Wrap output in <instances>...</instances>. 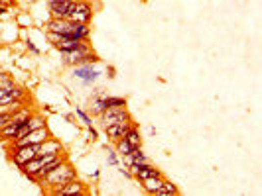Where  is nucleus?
Segmentation results:
<instances>
[{
	"label": "nucleus",
	"instance_id": "obj_4",
	"mask_svg": "<svg viewBox=\"0 0 262 196\" xmlns=\"http://www.w3.org/2000/svg\"><path fill=\"white\" fill-rule=\"evenodd\" d=\"M93 47L89 42H83L79 47L71 49V51H59V57H61V63L67 65V67H75V65H83L85 63V57L87 53H91Z\"/></svg>",
	"mask_w": 262,
	"mask_h": 196
},
{
	"label": "nucleus",
	"instance_id": "obj_11",
	"mask_svg": "<svg viewBox=\"0 0 262 196\" xmlns=\"http://www.w3.org/2000/svg\"><path fill=\"white\" fill-rule=\"evenodd\" d=\"M26 98H28V90L18 87L16 83L0 90V106L8 104V102H14V100H26Z\"/></svg>",
	"mask_w": 262,
	"mask_h": 196
},
{
	"label": "nucleus",
	"instance_id": "obj_10",
	"mask_svg": "<svg viewBox=\"0 0 262 196\" xmlns=\"http://www.w3.org/2000/svg\"><path fill=\"white\" fill-rule=\"evenodd\" d=\"M73 8H75V2H73V0H48V10H50L52 18L69 20Z\"/></svg>",
	"mask_w": 262,
	"mask_h": 196
},
{
	"label": "nucleus",
	"instance_id": "obj_22",
	"mask_svg": "<svg viewBox=\"0 0 262 196\" xmlns=\"http://www.w3.org/2000/svg\"><path fill=\"white\" fill-rule=\"evenodd\" d=\"M108 155H106V163L110 165V167H118L120 165V159H118V153L116 151H106Z\"/></svg>",
	"mask_w": 262,
	"mask_h": 196
},
{
	"label": "nucleus",
	"instance_id": "obj_6",
	"mask_svg": "<svg viewBox=\"0 0 262 196\" xmlns=\"http://www.w3.org/2000/svg\"><path fill=\"white\" fill-rule=\"evenodd\" d=\"M48 36V42L57 49V51H71L75 47H79L83 42L77 40V38H71V36H65V34H53V32H46Z\"/></svg>",
	"mask_w": 262,
	"mask_h": 196
},
{
	"label": "nucleus",
	"instance_id": "obj_2",
	"mask_svg": "<svg viewBox=\"0 0 262 196\" xmlns=\"http://www.w3.org/2000/svg\"><path fill=\"white\" fill-rule=\"evenodd\" d=\"M73 178H77V171L71 167V163L65 159L63 163H59L55 169H52L38 184H42V186H46V188H50V186H55V184H63V182H69V180H73Z\"/></svg>",
	"mask_w": 262,
	"mask_h": 196
},
{
	"label": "nucleus",
	"instance_id": "obj_25",
	"mask_svg": "<svg viewBox=\"0 0 262 196\" xmlns=\"http://www.w3.org/2000/svg\"><path fill=\"white\" fill-rule=\"evenodd\" d=\"M118 171H120L122 176H126V178H134V176H132V171H130L128 167H122V169H118Z\"/></svg>",
	"mask_w": 262,
	"mask_h": 196
},
{
	"label": "nucleus",
	"instance_id": "obj_13",
	"mask_svg": "<svg viewBox=\"0 0 262 196\" xmlns=\"http://www.w3.org/2000/svg\"><path fill=\"white\" fill-rule=\"evenodd\" d=\"M132 124H134V122H120V124H110V126H106V128H103V130H105L106 137L114 143V141H118L120 137L126 135V131L130 130V126H132Z\"/></svg>",
	"mask_w": 262,
	"mask_h": 196
},
{
	"label": "nucleus",
	"instance_id": "obj_24",
	"mask_svg": "<svg viewBox=\"0 0 262 196\" xmlns=\"http://www.w3.org/2000/svg\"><path fill=\"white\" fill-rule=\"evenodd\" d=\"M24 44H26V47H28V49H30V51H32L34 55H40V49H38V47L34 45V42H32V40H26Z\"/></svg>",
	"mask_w": 262,
	"mask_h": 196
},
{
	"label": "nucleus",
	"instance_id": "obj_16",
	"mask_svg": "<svg viewBox=\"0 0 262 196\" xmlns=\"http://www.w3.org/2000/svg\"><path fill=\"white\" fill-rule=\"evenodd\" d=\"M124 139L132 145V149H136V147H142V135H140V130H138V126L136 124H132L130 126V130L126 131V135H124Z\"/></svg>",
	"mask_w": 262,
	"mask_h": 196
},
{
	"label": "nucleus",
	"instance_id": "obj_26",
	"mask_svg": "<svg viewBox=\"0 0 262 196\" xmlns=\"http://www.w3.org/2000/svg\"><path fill=\"white\" fill-rule=\"evenodd\" d=\"M89 135H91V139H93V141H97V139H99V131L95 130V126H91V128H89Z\"/></svg>",
	"mask_w": 262,
	"mask_h": 196
},
{
	"label": "nucleus",
	"instance_id": "obj_1",
	"mask_svg": "<svg viewBox=\"0 0 262 196\" xmlns=\"http://www.w3.org/2000/svg\"><path fill=\"white\" fill-rule=\"evenodd\" d=\"M46 32L65 34V36L77 38L81 42H89L91 40V26L89 24H81V22H73V20H63V18H52L46 24Z\"/></svg>",
	"mask_w": 262,
	"mask_h": 196
},
{
	"label": "nucleus",
	"instance_id": "obj_27",
	"mask_svg": "<svg viewBox=\"0 0 262 196\" xmlns=\"http://www.w3.org/2000/svg\"><path fill=\"white\" fill-rule=\"evenodd\" d=\"M106 71H108V79H114V73H116V71H114V67H112V65H108V67H106Z\"/></svg>",
	"mask_w": 262,
	"mask_h": 196
},
{
	"label": "nucleus",
	"instance_id": "obj_9",
	"mask_svg": "<svg viewBox=\"0 0 262 196\" xmlns=\"http://www.w3.org/2000/svg\"><path fill=\"white\" fill-rule=\"evenodd\" d=\"M50 194H53V196H57V194H61V196H75V194L77 196H83V194H87V188H85V184L81 180L73 178L69 182L50 186Z\"/></svg>",
	"mask_w": 262,
	"mask_h": 196
},
{
	"label": "nucleus",
	"instance_id": "obj_23",
	"mask_svg": "<svg viewBox=\"0 0 262 196\" xmlns=\"http://www.w3.org/2000/svg\"><path fill=\"white\" fill-rule=\"evenodd\" d=\"M12 120V114H6V112H0V130H2L8 122Z\"/></svg>",
	"mask_w": 262,
	"mask_h": 196
},
{
	"label": "nucleus",
	"instance_id": "obj_8",
	"mask_svg": "<svg viewBox=\"0 0 262 196\" xmlns=\"http://www.w3.org/2000/svg\"><path fill=\"white\" fill-rule=\"evenodd\" d=\"M38 153H40V145H20V147H12L10 159H12V163L20 169V167L26 165L28 161H32Z\"/></svg>",
	"mask_w": 262,
	"mask_h": 196
},
{
	"label": "nucleus",
	"instance_id": "obj_18",
	"mask_svg": "<svg viewBox=\"0 0 262 196\" xmlns=\"http://www.w3.org/2000/svg\"><path fill=\"white\" fill-rule=\"evenodd\" d=\"M114 147H116V153H118V155H122V157H124V155H128L130 151H132V145H130L124 137H120L118 141H114Z\"/></svg>",
	"mask_w": 262,
	"mask_h": 196
},
{
	"label": "nucleus",
	"instance_id": "obj_7",
	"mask_svg": "<svg viewBox=\"0 0 262 196\" xmlns=\"http://www.w3.org/2000/svg\"><path fill=\"white\" fill-rule=\"evenodd\" d=\"M73 77L77 81H81L83 87H91V85H95L99 81L101 71H97L91 63H83V65H75L73 67Z\"/></svg>",
	"mask_w": 262,
	"mask_h": 196
},
{
	"label": "nucleus",
	"instance_id": "obj_21",
	"mask_svg": "<svg viewBox=\"0 0 262 196\" xmlns=\"http://www.w3.org/2000/svg\"><path fill=\"white\" fill-rule=\"evenodd\" d=\"M16 20H18V26H20V28H26V26H30V24H32L30 14H26V12H20V14L16 16Z\"/></svg>",
	"mask_w": 262,
	"mask_h": 196
},
{
	"label": "nucleus",
	"instance_id": "obj_5",
	"mask_svg": "<svg viewBox=\"0 0 262 196\" xmlns=\"http://www.w3.org/2000/svg\"><path fill=\"white\" fill-rule=\"evenodd\" d=\"M50 135H52L50 128H48V126H42V128H38V130L28 131L26 135H22V137L10 141V143H12V147H20V145H40V143L46 141Z\"/></svg>",
	"mask_w": 262,
	"mask_h": 196
},
{
	"label": "nucleus",
	"instance_id": "obj_28",
	"mask_svg": "<svg viewBox=\"0 0 262 196\" xmlns=\"http://www.w3.org/2000/svg\"><path fill=\"white\" fill-rule=\"evenodd\" d=\"M32 2H36V0H32Z\"/></svg>",
	"mask_w": 262,
	"mask_h": 196
},
{
	"label": "nucleus",
	"instance_id": "obj_19",
	"mask_svg": "<svg viewBox=\"0 0 262 196\" xmlns=\"http://www.w3.org/2000/svg\"><path fill=\"white\" fill-rule=\"evenodd\" d=\"M75 116H77V118H79V120H81L87 128H91V126H93V118H91V116H89V112H85L83 108H75Z\"/></svg>",
	"mask_w": 262,
	"mask_h": 196
},
{
	"label": "nucleus",
	"instance_id": "obj_17",
	"mask_svg": "<svg viewBox=\"0 0 262 196\" xmlns=\"http://www.w3.org/2000/svg\"><path fill=\"white\" fill-rule=\"evenodd\" d=\"M156 194H158V196H178V194H180V188H178L172 180L164 178V182H162V186L156 190Z\"/></svg>",
	"mask_w": 262,
	"mask_h": 196
},
{
	"label": "nucleus",
	"instance_id": "obj_14",
	"mask_svg": "<svg viewBox=\"0 0 262 196\" xmlns=\"http://www.w3.org/2000/svg\"><path fill=\"white\" fill-rule=\"evenodd\" d=\"M46 153H53V155L63 153V145L59 143V139H55L53 135H50L46 141H42V143H40V153H38V155H46Z\"/></svg>",
	"mask_w": 262,
	"mask_h": 196
},
{
	"label": "nucleus",
	"instance_id": "obj_20",
	"mask_svg": "<svg viewBox=\"0 0 262 196\" xmlns=\"http://www.w3.org/2000/svg\"><path fill=\"white\" fill-rule=\"evenodd\" d=\"M10 85H14L12 75H8V73H4V71H0V90L6 88V87H10Z\"/></svg>",
	"mask_w": 262,
	"mask_h": 196
},
{
	"label": "nucleus",
	"instance_id": "obj_15",
	"mask_svg": "<svg viewBox=\"0 0 262 196\" xmlns=\"http://www.w3.org/2000/svg\"><path fill=\"white\" fill-rule=\"evenodd\" d=\"M164 178H166L164 174H160V176H150V178L140 180V186H142V190H144V192H148V194H156V190L162 186Z\"/></svg>",
	"mask_w": 262,
	"mask_h": 196
},
{
	"label": "nucleus",
	"instance_id": "obj_3",
	"mask_svg": "<svg viewBox=\"0 0 262 196\" xmlns=\"http://www.w3.org/2000/svg\"><path fill=\"white\" fill-rule=\"evenodd\" d=\"M99 124L103 128L110 126V124H120V122H132V114L126 110V106H114V108H106L97 116Z\"/></svg>",
	"mask_w": 262,
	"mask_h": 196
},
{
	"label": "nucleus",
	"instance_id": "obj_12",
	"mask_svg": "<svg viewBox=\"0 0 262 196\" xmlns=\"http://www.w3.org/2000/svg\"><path fill=\"white\" fill-rule=\"evenodd\" d=\"M69 20L81 22V24H91V20H93V4L91 2H75V8H73Z\"/></svg>",
	"mask_w": 262,
	"mask_h": 196
}]
</instances>
